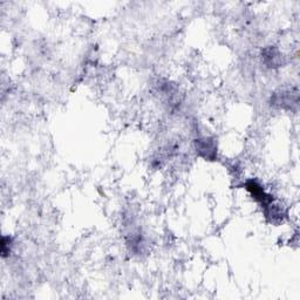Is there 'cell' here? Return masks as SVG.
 Wrapping results in <instances>:
<instances>
[{"mask_svg":"<svg viewBox=\"0 0 300 300\" xmlns=\"http://www.w3.org/2000/svg\"><path fill=\"white\" fill-rule=\"evenodd\" d=\"M197 152L203 156L204 159L212 160L215 159V153H216V145L215 142L210 139H202L196 141Z\"/></svg>","mask_w":300,"mask_h":300,"instance_id":"obj_1","label":"cell"}]
</instances>
